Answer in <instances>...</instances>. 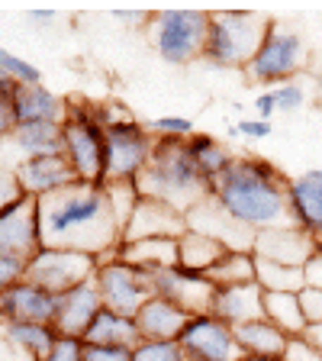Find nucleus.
Returning a JSON list of instances; mask_svg holds the SVG:
<instances>
[{
	"label": "nucleus",
	"mask_w": 322,
	"mask_h": 361,
	"mask_svg": "<svg viewBox=\"0 0 322 361\" xmlns=\"http://www.w3.org/2000/svg\"><path fill=\"white\" fill-rule=\"evenodd\" d=\"M274 16L261 10H213L210 13V39H206V55L219 68H242L245 71L258 49L264 45Z\"/></svg>",
	"instance_id": "20e7f679"
},
{
	"label": "nucleus",
	"mask_w": 322,
	"mask_h": 361,
	"mask_svg": "<svg viewBox=\"0 0 322 361\" xmlns=\"http://www.w3.org/2000/svg\"><path fill=\"white\" fill-rule=\"evenodd\" d=\"M187 149H190V155H194V161H197V168L203 171V178L210 180H216V178H223L229 168H233V161H235V155L225 145H219L213 135H206V133H194L187 139Z\"/></svg>",
	"instance_id": "c85d7f7f"
},
{
	"label": "nucleus",
	"mask_w": 322,
	"mask_h": 361,
	"mask_svg": "<svg viewBox=\"0 0 322 361\" xmlns=\"http://www.w3.org/2000/svg\"><path fill=\"white\" fill-rule=\"evenodd\" d=\"M274 97H278V110L280 113H293L300 110L303 100H306V90H303L300 81H287L280 87H274Z\"/></svg>",
	"instance_id": "4c0bfd02"
},
{
	"label": "nucleus",
	"mask_w": 322,
	"mask_h": 361,
	"mask_svg": "<svg viewBox=\"0 0 322 361\" xmlns=\"http://www.w3.org/2000/svg\"><path fill=\"white\" fill-rule=\"evenodd\" d=\"M187 229L210 235V239H216L219 245H225L229 252H252V248H255V235H258L252 226L229 216V213L223 210V203L213 194L197 203L194 210H187Z\"/></svg>",
	"instance_id": "ddd939ff"
},
{
	"label": "nucleus",
	"mask_w": 322,
	"mask_h": 361,
	"mask_svg": "<svg viewBox=\"0 0 322 361\" xmlns=\"http://www.w3.org/2000/svg\"><path fill=\"white\" fill-rule=\"evenodd\" d=\"M104 188H106V197H110V203H113L116 223H120V229H126L129 219H132L135 203H139V188H135V180H120V184H104Z\"/></svg>",
	"instance_id": "473e14b6"
},
{
	"label": "nucleus",
	"mask_w": 322,
	"mask_h": 361,
	"mask_svg": "<svg viewBox=\"0 0 322 361\" xmlns=\"http://www.w3.org/2000/svg\"><path fill=\"white\" fill-rule=\"evenodd\" d=\"M0 71L13 78L16 84H42V71L36 65H30L26 59H20V55L7 52V49H0Z\"/></svg>",
	"instance_id": "f704fd0d"
},
{
	"label": "nucleus",
	"mask_w": 322,
	"mask_h": 361,
	"mask_svg": "<svg viewBox=\"0 0 322 361\" xmlns=\"http://www.w3.org/2000/svg\"><path fill=\"white\" fill-rule=\"evenodd\" d=\"M190 313L178 307V303L165 300V297H151L139 313H135V326L142 338H158V342H178L184 326H187Z\"/></svg>",
	"instance_id": "4be33fe9"
},
{
	"label": "nucleus",
	"mask_w": 322,
	"mask_h": 361,
	"mask_svg": "<svg viewBox=\"0 0 322 361\" xmlns=\"http://www.w3.org/2000/svg\"><path fill=\"white\" fill-rule=\"evenodd\" d=\"M55 313H58V297L42 287L30 284V281H20V284L7 287L0 293V319L4 323H55Z\"/></svg>",
	"instance_id": "a211bd4d"
},
{
	"label": "nucleus",
	"mask_w": 322,
	"mask_h": 361,
	"mask_svg": "<svg viewBox=\"0 0 322 361\" xmlns=\"http://www.w3.org/2000/svg\"><path fill=\"white\" fill-rule=\"evenodd\" d=\"M300 303H303V313H306V323L309 326L322 323V290H319V287H303V290H300Z\"/></svg>",
	"instance_id": "37998d69"
},
{
	"label": "nucleus",
	"mask_w": 322,
	"mask_h": 361,
	"mask_svg": "<svg viewBox=\"0 0 322 361\" xmlns=\"http://www.w3.org/2000/svg\"><path fill=\"white\" fill-rule=\"evenodd\" d=\"M316 248H319V239L309 235L306 229L278 226V229H258L252 255L274 264H287V268H306L309 258L316 255Z\"/></svg>",
	"instance_id": "2eb2a0df"
},
{
	"label": "nucleus",
	"mask_w": 322,
	"mask_h": 361,
	"mask_svg": "<svg viewBox=\"0 0 322 361\" xmlns=\"http://www.w3.org/2000/svg\"><path fill=\"white\" fill-rule=\"evenodd\" d=\"M284 361H322V352L316 345H309L303 336L290 338V345L284 352Z\"/></svg>",
	"instance_id": "c03bdc74"
},
{
	"label": "nucleus",
	"mask_w": 322,
	"mask_h": 361,
	"mask_svg": "<svg viewBox=\"0 0 322 361\" xmlns=\"http://www.w3.org/2000/svg\"><path fill=\"white\" fill-rule=\"evenodd\" d=\"M306 287H319L322 290V242H319V248H316V255L309 258V264H306Z\"/></svg>",
	"instance_id": "de8ad7c7"
},
{
	"label": "nucleus",
	"mask_w": 322,
	"mask_h": 361,
	"mask_svg": "<svg viewBox=\"0 0 322 361\" xmlns=\"http://www.w3.org/2000/svg\"><path fill=\"white\" fill-rule=\"evenodd\" d=\"M306 65H309L306 39L297 30H284V26L274 23L268 39H264V45L258 49L252 65L245 68V78L248 81H258V84H274V87H280V84L293 81Z\"/></svg>",
	"instance_id": "423d86ee"
},
{
	"label": "nucleus",
	"mask_w": 322,
	"mask_h": 361,
	"mask_svg": "<svg viewBox=\"0 0 322 361\" xmlns=\"http://www.w3.org/2000/svg\"><path fill=\"white\" fill-rule=\"evenodd\" d=\"M142 342L139 336V326L135 319L129 316H120L113 310H100L97 319L90 323V329L84 332V345H126V348H135Z\"/></svg>",
	"instance_id": "a878e982"
},
{
	"label": "nucleus",
	"mask_w": 322,
	"mask_h": 361,
	"mask_svg": "<svg viewBox=\"0 0 322 361\" xmlns=\"http://www.w3.org/2000/svg\"><path fill=\"white\" fill-rule=\"evenodd\" d=\"M303 338H306L309 345H316L322 352V323H316V326H306V332H303Z\"/></svg>",
	"instance_id": "09e8293b"
},
{
	"label": "nucleus",
	"mask_w": 322,
	"mask_h": 361,
	"mask_svg": "<svg viewBox=\"0 0 322 361\" xmlns=\"http://www.w3.org/2000/svg\"><path fill=\"white\" fill-rule=\"evenodd\" d=\"M116 258L126 264H135L142 271H161L178 268V239H135L120 242Z\"/></svg>",
	"instance_id": "393cba45"
},
{
	"label": "nucleus",
	"mask_w": 322,
	"mask_h": 361,
	"mask_svg": "<svg viewBox=\"0 0 322 361\" xmlns=\"http://www.w3.org/2000/svg\"><path fill=\"white\" fill-rule=\"evenodd\" d=\"M135 188H139V197L161 200L184 216L213 194V184L203 178L190 155L187 139H174V135H155V149L145 171L135 178Z\"/></svg>",
	"instance_id": "7ed1b4c3"
},
{
	"label": "nucleus",
	"mask_w": 322,
	"mask_h": 361,
	"mask_svg": "<svg viewBox=\"0 0 322 361\" xmlns=\"http://www.w3.org/2000/svg\"><path fill=\"white\" fill-rule=\"evenodd\" d=\"M84 361H132L126 345H84Z\"/></svg>",
	"instance_id": "ea45409f"
},
{
	"label": "nucleus",
	"mask_w": 322,
	"mask_h": 361,
	"mask_svg": "<svg viewBox=\"0 0 322 361\" xmlns=\"http://www.w3.org/2000/svg\"><path fill=\"white\" fill-rule=\"evenodd\" d=\"M225 252H229L225 245H219L210 235L194 233V229H187V233L178 239V264L184 271H194V274H206V268L216 264Z\"/></svg>",
	"instance_id": "bb28decb"
},
{
	"label": "nucleus",
	"mask_w": 322,
	"mask_h": 361,
	"mask_svg": "<svg viewBox=\"0 0 322 361\" xmlns=\"http://www.w3.org/2000/svg\"><path fill=\"white\" fill-rule=\"evenodd\" d=\"M23 278H26V264H23V262H16V258L0 255V293L7 290V287L20 284Z\"/></svg>",
	"instance_id": "79ce46f5"
},
{
	"label": "nucleus",
	"mask_w": 322,
	"mask_h": 361,
	"mask_svg": "<svg viewBox=\"0 0 322 361\" xmlns=\"http://www.w3.org/2000/svg\"><path fill=\"white\" fill-rule=\"evenodd\" d=\"M151 135H174V139H190L194 135V120L187 116H158L149 123Z\"/></svg>",
	"instance_id": "e433bc0d"
},
{
	"label": "nucleus",
	"mask_w": 322,
	"mask_h": 361,
	"mask_svg": "<svg viewBox=\"0 0 322 361\" xmlns=\"http://www.w3.org/2000/svg\"><path fill=\"white\" fill-rule=\"evenodd\" d=\"M255 110H258V120L271 123V116L278 113V97H274V87H271V90H264V94H258V100H255Z\"/></svg>",
	"instance_id": "49530a36"
},
{
	"label": "nucleus",
	"mask_w": 322,
	"mask_h": 361,
	"mask_svg": "<svg viewBox=\"0 0 322 361\" xmlns=\"http://www.w3.org/2000/svg\"><path fill=\"white\" fill-rule=\"evenodd\" d=\"M235 342L245 355H255V358H284L287 345H290V336L284 329L271 323V319H255V323H242L233 326Z\"/></svg>",
	"instance_id": "b1692460"
},
{
	"label": "nucleus",
	"mask_w": 322,
	"mask_h": 361,
	"mask_svg": "<svg viewBox=\"0 0 322 361\" xmlns=\"http://www.w3.org/2000/svg\"><path fill=\"white\" fill-rule=\"evenodd\" d=\"M32 20H42V23H49V20H55V13H52V10H32Z\"/></svg>",
	"instance_id": "8fccbe9b"
},
{
	"label": "nucleus",
	"mask_w": 322,
	"mask_h": 361,
	"mask_svg": "<svg viewBox=\"0 0 322 361\" xmlns=\"http://www.w3.org/2000/svg\"><path fill=\"white\" fill-rule=\"evenodd\" d=\"M61 152L78 171V180L84 184H104L106 165V139L97 123H61Z\"/></svg>",
	"instance_id": "9b49d317"
},
{
	"label": "nucleus",
	"mask_w": 322,
	"mask_h": 361,
	"mask_svg": "<svg viewBox=\"0 0 322 361\" xmlns=\"http://www.w3.org/2000/svg\"><path fill=\"white\" fill-rule=\"evenodd\" d=\"M23 188H20V180H16L13 171H4L0 168V213L7 210V207H13L16 200H23Z\"/></svg>",
	"instance_id": "a19ab883"
},
{
	"label": "nucleus",
	"mask_w": 322,
	"mask_h": 361,
	"mask_svg": "<svg viewBox=\"0 0 322 361\" xmlns=\"http://www.w3.org/2000/svg\"><path fill=\"white\" fill-rule=\"evenodd\" d=\"M16 180H20L23 194L30 197H49L61 188L78 184V171L71 168V161L65 158V152H49V155H32L16 168Z\"/></svg>",
	"instance_id": "dca6fc26"
},
{
	"label": "nucleus",
	"mask_w": 322,
	"mask_h": 361,
	"mask_svg": "<svg viewBox=\"0 0 322 361\" xmlns=\"http://www.w3.org/2000/svg\"><path fill=\"white\" fill-rule=\"evenodd\" d=\"M287 200H290L293 226L306 229L322 242V168H309L300 178H293L287 188Z\"/></svg>",
	"instance_id": "aec40b11"
},
{
	"label": "nucleus",
	"mask_w": 322,
	"mask_h": 361,
	"mask_svg": "<svg viewBox=\"0 0 322 361\" xmlns=\"http://www.w3.org/2000/svg\"><path fill=\"white\" fill-rule=\"evenodd\" d=\"M151 274V287L155 297L178 303L184 313L197 316V313H210L213 310V293L216 287L206 281V274H194V271L178 268H161V271H149Z\"/></svg>",
	"instance_id": "4468645a"
},
{
	"label": "nucleus",
	"mask_w": 322,
	"mask_h": 361,
	"mask_svg": "<svg viewBox=\"0 0 322 361\" xmlns=\"http://www.w3.org/2000/svg\"><path fill=\"white\" fill-rule=\"evenodd\" d=\"M42 239H39V200L36 197H23L13 207L0 213V255L16 258V262L30 264L39 255Z\"/></svg>",
	"instance_id": "f8f14e48"
},
{
	"label": "nucleus",
	"mask_w": 322,
	"mask_h": 361,
	"mask_svg": "<svg viewBox=\"0 0 322 361\" xmlns=\"http://www.w3.org/2000/svg\"><path fill=\"white\" fill-rule=\"evenodd\" d=\"M180 342H158V338H142L132 348V361H184Z\"/></svg>",
	"instance_id": "72a5a7b5"
},
{
	"label": "nucleus",
	"mask_w": 322,
	"mask_h": 361,
	"mask_svg": "<svg viewBox=\"0 0 322 361\" xmlns=\"http://www.w3.org/2000/svg\"><path fill=\"white\" fill-rule=\"evenodd\" d=\"M16 87H20V84L0 71V139H7V135L13 133V126H16V113H13Z\"/></svg>",
	"instance_id": "c9c22d12"
},
{
	"label": "nucleus",
	"mask_w": 322,
	"mask_h": 361,
	"mask_svg": "<svg viewBox=\"0 0 322 361\" xmlns=\"http://www.w3.org/2000/svg\"><path fill=\"white\" fill-rule=\"evenodd\" d=\"M180 348L194 361H242L245 352L235 342V332L213 313H197L180 332Z\"/></svg>",
	"instance_id": "9d476101"
},
{
	"label": "nucleus",
	"mask_w": 322,
	"mask_h": 361,
	"mask_svg": "<svg viewBox=\"0 0 322 361\" xmlns=\"http://www.w3.org/2000/svg\"><path fill=\"white\" fill-rule=\"evenodd\" d=\"M210 13L206 10H158L149 16V42L168 65H190L206 55Z\"/></svg>",
	"instance_id": "39448f33"
},
{
	"label": "nucleus",
	"mask_w": 322,
	"mask_h": 361,
	"mask_svg": "<svg viewBox=\"0 0 322 361\" xmlns=\"http://www.w3.org/2000/svg\"><path fill=\"white\" fill-rule=\"evenodd\" d=\"M39 239L42 248H75L110 262L123 242L113 203L104 184H71L39 197Z\"/></svg>",
	"instance_id": "f257e3e1"
},
{
	"label": "nucleus",
	"mask_w": 322,
	"mask_h": 361,
	"mask_svg": "<svg viewBox=\"0 0 322 361\" xmlns=\"http://www.w3.org/2000/svg\"><path fill=\"white\" fill-rule=\"evenodd\" d=\"M242 361H284V358H255V355H245Z\"/></svg>",
	"instance_id": "603ef678"
},
{
	"label": "nucleus",
	"mask_w": 322,
	"mask_h": 361,
	"mask_svg": "<svg viewBox=\"0 0 322 361\" xmlns=\"http://www.w3.org/2000/svg\"><path fill=\"white\" fill-rule=\"evenodd\" d=\"M316 100H319V104H322V71H319V75H316Z\"/></svg>",
	"instance_id": "3c124183"
},
{
	"label": "nucleus",
	"mask_w": 322,
	"mask_h": 361,
	"mask_svg": "<svg viewBox=\"0 0 322 361\" xmlns=\"http://www.w3.org/2000/svg\"><path fill=\"white\" fill-rule=\"evenodd\" d=\"M16 123H65V97L45 84H20L13 97Z\"/></svg>",
	"instance_id": "5701e85b"
},
{
	"label": "nucleus",
	"mask_w": 322,
	"mask_h": 361,
	"mask_svg": "<svg viewBox=\"0 0 322 361\" xmlns=\"http://www.w3.org/2000/svg\"><path fill=\"white\" fill-rule=\"evenodd\" d=\"M4 336L16 348H23L32 361H45V355L52 352V345L58 342L55 326H45V323H4Z\"/></svg>",
	"instance_id": "c756f323"
},
{
	"label": "nucleus",
	"mask_w": 322,
	"mask_h": 361,
	"mask_svg": "<svg viewBox=\"0 0 322 361\" xmlns=\"http://www.w3.org/2000/svg\"><path fill=\"white\" fill-rule=\"evenodd\" d=\"M45 361H84V338L58 336V342L45 355Z\"/></svg>",
	"instance_id": "58836bf2"
},
{
	"label": "nucleus",
	"mask_w": 322,
	"mask_h": 361,
	"mask_svg": "<svg viewBox=\"0 0 322 361\" xmlns=\"http://www.w3.org/2000/svg\"><path fill=\"white\" fill-rule=\"evenodd\" d=\"M233 135H248V139H264L271 135V123L264 120H242L233 126Z\"/></svg>",
	"instance_id": "a18cd8bd"
},
{
	"label": "nucleus",
	"mask_w": 322,
	"mask_h": 361,
	"mask_svg": "<svg viewBox=\"0 0 322 361\" xmlns=\"http://www.w3.org/2000/svg\"><path fill=\"white\" fill-rule=\"evenodd\" d=\"M97 268H100V258L87 255V252H75V248H39V255L26 264V278L23 281H30V284L61 297V293L94 281Z\"/></svg>",
	"instance_id": "0eeeda50"
},
{
	"label": "nucleus",
	"mask_w": 322,
	"mask_h": 361,
	"mask_svg": "<svg viewBox=\"0 0 322 361\" xmlns=\"http://www.w3.org/2000/svg\"><path fill=\"white\" fill-rule=\"evenodd\" d=\"M104 310L100 290L94 281L75 287L58 297V313H55V332L58 336H71V338H84V332L90 329V323L97 319V313Z\"/></svg>",
	"instance_id": "6ab92c4d"
},
{
	"label": "nucleus",
	"mask_w": 322,
	"mask_h": 361,
	"mask_svg": "<svg viewBox=\"0 0 322 361\" xmlns=\"http://www.w3.org/2000/svg\"><path fill=\"white\" fill-rule=\"evenodd\" d=\"M94 284H97V290H100L104 307L120 316H129V319H135V313L155 297L149 271L135 268V264H126V262H120V258L100 262L97 274H94Z\"/></svg>",
	"instance_id": "6e6552de"
},
{
	"label": "nucleus",
	"mask_w": 322,
	"mask_h": 361,
	"mask_svg": "<svg viewBox=\"0 0 322 361\" xmlns=\"http://www.w3.org/2000/svg\"><path fill=\"white\" fill-rule=\"evenodd\" d=\"M258 258L252 252H225L216 264L206 268V281L213 287H233V284H255L258 271H255Z\"/></svg>",
	"instance_id": "7c9ffc66"
},
{
	"label": "nucleus",
	"mask_w": 322,
	"mask_h": 361,
	"mask_svg": "<svg viewBox=\"0 0 322 361\" xmlns=\"http://www.w3.org/2000/svg\"><path fill=\"white\" fill-rule=\"evenodd\" d=\"M213 316H219L229 326L255 323L264 319V290L261 284H233V287H216L213 293Z\"/></svg>",
	"instance_id": "412c9836"
},
{
	"label": "nucleus",
	"mask_w": 322,
	"mask_h": 361,
	"mask_svg": "<svg viewBox=\"0 0 322 361\" xmlns=\"http://www.w3.org/2000/svg\"><path fill=\"white\" fill-rule=\"evenodd\" d=\"M264 319H271L290 338L303 336L309 326L300 303V293H264Z\"/></svg>",
	"instance_id": "cd10ccee"
},
{
	"label": "nucleus",
	"mask_w": 322,
	"mask_h": 361,
	"mask_svg": "<svg viewBox=\"0 0 322 361\" xmlns=\"http://www.w3.org/2000/svg\"><path fill=\"white\" fill-rule=\"evenodd\" d=\"M290 178L268 158L239 155L223 178L213 180V197L223 210L252 229H278L293 226L290 200H287Z\"/></svg>",
	"instance_id": "f03ea898"
},
{
	"label": "nucleus",
	"mask_w": 322,
	"mask_h": 361,
	"mask_svg": "<svg viewBox=\"0 0 322 361\" xmlns=\"http://www.w3.org/2000/svg\"><path fill=\"white\" fill-rule=\"evenodd\" d=\"M255 271L264 293H300L306 287V268H287V264H274L258 258Z\"/></svg>",
	"instance_id": "2f4dec72"
},
{
	"label": "nucleus",
	"mask_w": 322,
	"mask_h": 361,
	"mask_svg": "<svg viewBox=\"0 0 322 361\" xmlns=\"http://www.w3.org/2000/svg\"><path fill=\"white\" fill-rule=\"evenodd\" d=\"M106 139V165H104V184H120V180H135L145 171L155 149V135L142 123H123V126L104 129Z\"/></svg>",
	"instance_id": "1a4fd4ad"
},
{
	"label": "nucleus",
	"mask_w": 322,
	"mask_h": 361,
	"mask_svg": "<svg viewBox=\"0 0 322 361\" xmlns=\"http://www.w3.org/2000/svg\"><path fill=\"white\" fill-rule=\"evenodd\" d=\"M187 233V216L174 207L151 197H139L132 210V219L123 229V242H135V239H180Z\"/></svg>",
	"instance_id": "f3484780"
}]
</instances>
